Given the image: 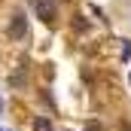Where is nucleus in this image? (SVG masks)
I'll return each instance as SVG.
<instances>
[{"label":"nucleus","mask_w":131,"mask_h":131,"mask_svg":"<svg viewBox=\"0 0 131 131\" xmlns=\"http://www.w3.org/2000/svg\"><path fill=\"white\" fill-rule=\"evenodd\" d=\"M85 131H104V128H101V122H85Z\"/></svg>","instance_id":"nucleus-4"},{"label":"nucleus","mask_w":131,"mask_h":131,"mask_svg":"<svg viewBox=\"0 0 131 131\" xmlns=\"http://www.w3.org/2000/svg\"><path fill=\"white\" fill-rule=\"evenodd\" d=\"M0 113H3V101H0Z\"/></svg>","instance_id":"nucleus-5"},{"label":"nucleus","mask_w":131,"mask_h":131,"mask_svg":"<svg viewBox=\"0 0 131 131\" xmlns=\"http://www.w3.org/2000/svg\"><path fill=\"white\" fill-rule=\"evenodd\" d=\"M122 61H131V40H122Z\"/></svg>","instance_id":"nucleus-3"},{"label":"nucleus","mask_w":131,"mask_h":131,"mask_svg":"<svg viewBox=\"0 0 131 131\" xmlns=\"http://www.w3.org/2000/svg\"><path fill=\"white\" fill-rule=\"evenodd\" d=\"M0 131H3V128H0Z\"/></svg>","instance_id":"nucleus-7"},{"label":"nucleus","mask_w":131,"mask_h":131,"mask_svg":"<svg viewBox=\"0 0 131 131\" xmlns=\"http://www.w3.org/2000/svg\"><path fill=\"white\" fill-rule=\"evenodd\" d=\"M128 82H131V73H128Z\"/></svg>","instance_id":"nucleus-6"},{"label":"nucleus","mask_w":131,"mask_h":131,"mask_svg":"<svg viewBox=\"0 0 131 131\" xmlns=\"http://www.w3.org/2000/svg\"><path fill=\"white\" fill-rule=\"evenodd\" d=\"M34 131H55L49 116H34Z\"/></svg>","instance_id":"nucleus-2"},{"label":"nucleus","mask_w":131,"mask_h":131,"mask_svg":"<svg viewBox=\"0 0 131 131\" xmlns=\"http://www.w3.org/2000/svg\"><path fill=\"white\" fill-rule=\"evenodd\" d=\"M9 37H12V40H25V37H28V15H25V12H15V15L9 18Z\"/></svg>","instance_id":"nucleus-1"}]
</instances>
